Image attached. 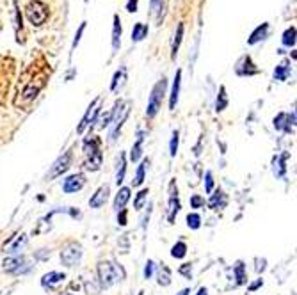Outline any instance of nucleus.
I'll return each mask as SVG.
<instances>
[{
    "label": "nucleus",
    "instance_id": "f257e3e1",
    "mask_svg": "<svg viewBox=\"0 0 297 295\" xmlns=\"http://www.w3.org/2000/svg\"><path fill=\"white\" fill-rule=\"evenodd\" d=\"M18 43L50 47L61 41L68 21V0H14Z\"/></svg>",
    "mask_w": 297,
    "mask_h": 295
},
{
    "label": "nucleus",
    "instance_id": "f03ea898",
    "mask_svg": "<svg viewBox=\"0 0 297 295\" xmlns=\"http://www.w3.org/2000/svg\"><path fill=\"white\" fill-rule=\"evenodd\" d=\"M48 76H50V68L45 63L43 57H39L34 64H30L20 78V85H18V94L14 100L16 107H29L32 101L38 98V94L43 91L45 84H47Z\"/></svg>",
    "mask_w": 297,
    "mask_h": 295
},
{
    "label": "nucleus",
    "instance_id": "7ed1b4c3",
    "mask_svg": "<svg viewBox=\"0 0 297 295\" xmlns=\"http://www.w3.org/2000/svg\"><path fill=\"white\" fill-rule=\"evenodd\" d=\"M125 278L123 269L118 265L116 262H100L98 263V279L102 288L112 287L114 283L121 281Z\"/></svg>",
    "mask_w": 297,
    "mask_h": 295
},
{
    "label": "nucleus",
    "instance_id": "20e7f679",
    "mask_svg": "<svg viewBox=\"0 0 297 295\" xmlns=\"http://www.w3.org/2000/svg\"><path fill=\"white\" fill-rule=\"evenodd\" d=\"M85 167L89 171H98L102 165V151H100V141L96 137H87L84 141Z\"/></svg>",
    "mask_w": 297,
    "mask_h": 295
},
{
    "label": "nucleus",
    "instance_id": "39448f33",
    "mask_svg": "<svg viewBox=\"0 0 297 295\" xmlns=\"http://www.w3.org/2000/svg\"><path fill=\"white\" fill-rule=\"evenodd\" d=\"M164 93H166V78L158 80L157 84H155V87H153V91H151V96H149V101H148V109H146V116H148L149 119L155 118L157 112L160 110Z\"/></svg>",
    "mask_w": 297,
    "mask_h": 295
},
{
    "label": "nucleus",
    "instance_id": "423d86ee",
    "mask_svg": "<svg viewBox=\"0 0 297 295\" xmlns=\"http://www.w3.org/2000/svg\"><path fill=\"white\" fill-rule=\"evenodd\" d=\"M80 258H82V247L78 244H75V242L66 245L63 249V253H61V262L68 267L76 265V263L80 262Z\"/></svg>",
    "mask_w": 297,
    "mask_h": 295
},
{
    "label": "nucleus",
    "instance_id": "0eeeda50",
    "mask_svg": "<svg viewBox=\"0 0 297 295\" xmlns=\"http://www.w3.org/2000/svg\"><path fill=\"white\" fill-rule=\"evenodd\" d=\"M72 158H73V153L72 151H66L63 156H59L56 160V164L52 165V171L48 173V180H54V178L61 176L63 173H66L72 165Z\"/></svg>",
    "mask_w": 297,
    "mask_h": 295
},
{
    "label": "nucleus",
    "instance_id": "6e6552de",
    "mask_svg": "<svg viewBox=\"0 0 297 295\" xmlns=\"http://www.w3.org/2000/svg\"><path fill=\"white\" fill-rule=\"evenodd\" d=\"M30 267L27 263L25 256H13V258H7L4 260V270L7 272H13V274H23L27 272Z\"/></svg>",
    "mask_w": 297,
    "mask_h": 295
},
{
    "label": "nucleus",
    "instance_id": "1a4fd4ad",
    "mask_svg": "<svg viewBox=\"0 0 297 295\" xmlns=\"http://www.w3.org/2000/svg\"><path fill=\"white\" fill-rule=\"evenodd\" d=\"M100 114V98L98 100H94L93 103L89 105V109H87V112H85V116L82 118L80 125L76 127V132L78 134H82V132L85 130V128L89 127L91 123H94V119H96V116Z\"/></svg>",
    "mask_w": 297,
    "mask_h": 295
},
{
    "label": "nucleus",
    "instance_id": "9d476101",
    "mask_svg": "<svg viewBox=\"0 0 297 295\" xmlns=\"http://www.w3.org/2000/svg\"><path fill=\"white\" fill-rule=\"evenodd\" d=\"M84 183H85L84 174H72V176H68L64 180L63 190L66 194H75V192H78L84 187Z\"/></svg>",
    "mask_w": 297,
    "mask_h": 295
},
{
    "label": "nucleus",
    "instance_id": "9b49d317",
    "mask_svg": "<svg viewBox=\"0 0 297 295\" xmlns=\"http://www.w3.org/2000/svg\"><path fill=\"white\" fill-rule=\"evenodd\" d=\"M109 192H111V187L109 185H102L100 189L94 192L93 196H91L89 199V207L91 208H102L103 205L107 203V199H109Z\"/></svg>",
    "mask_w": 297,
    "mask_h": 295
},
{
    "label": "nucleus",
    "instance_id": "f8f14e48",
    "mask_svg": "<svg viewBox=\"0 0 297 295\" xmlns=\"http://www.w3.org/2000/svg\"><path fill=\"white\" fill-rule=\"evenodd\" d=\"M128 112H130V103H127V105L121 109V114L118 116V118L112 119V128H111V141H116L118 139V134L119 130H121V127H123V123L127 121L128 118Z\"/></svg>",
    "mask_w": 297,
    "mask_h": 295
},
{
    "label": "nucleus",
    "instance_id": "ddd939ff",
    "mask_svg": "<svg viewBox=\"0 0 297 295\" xmlns=\"http://www.w3.org/2000/svg\"><path fill=\"white\" fill-rule=\"evenodd\" d=\"M64 279H66V276H64L63 272H48V274L43 276L41 285L45 288H48V290H54V288H56L57 285H61Z\"/></svg>",
    "mask_w": 297,
    "mask_h": 295
},
{
    "label": "nucleus",
    "instance_id": "4468645a",
    "mask_svg": "<svg viewBox=\"0 0 297 295\" xmlns=\"http://www.w3.org/2000/svg\"><path fill=\"white\" fill-rule=\"evenodd\" d=\"M128 199H130V189H128V187H123V189H119L118 196H116V199H114V210H116V212L123 210L125 205L128 203Z\"/></svg>",
    "mask_w": 297,
    "mask_h": 295
},
{
    "label": "nucleus",
    "instance_id": "2eb2a0df",
    "mask_svg": "<svg viewBox=\"0 0 297 295\" xmlns=\"http://www.w3.org/2000/svg\"><path fill=\"white\" fill-rule=\"evenodd\" d=\"M143 141H145V135L139 132V135H137V143L134 144L132 149H130V160L132 162H137L141 158V155H143Z\"/></svg>",
    "mask_w": 297,
    "mask_h": 295
},
{
    "label": "nucleus",
    "instance_id": "dca6fc26",
    "mask_svg": "<svg viewBox=\"0 0 297 295\" xmlns=\"http://www.w3.org/2000/svg\"><path fill=\"white\" fill-rule=\"evenodd\" d=\"M287 158H289V153H283L281 156H276L274 158V174L276 176H285V171H287V165H285V162H287Z\"/></svg>",
    "mask_w": 297,
    "mask_h": 295
},
{
    "label": "nucleus",
    "instance_id": "f3484780",
    "mask_svg": "<svg viewBox=\"0 0 297 295\" xmlns=\"http://www.w3.org/2000/svg\"><path fill=\"white\" fill-rule=\"evenodd\" d=\"M180 76H182V72H176V76H174V84H173V93H171V100H169V109L171 110H174V107H176V101H178Z\"/></svg>",
    "mask_w": 297,
    "mask_h": 295
},
{
    "label": "nucleus",
    "instance_id": "a211bd4d",
    "mask_svg": "<svg viewBox=\"0 0 297 295\" xmlns=\"http://www.w3.org/2000/svg\"><path fill=\"white\" fill-rule=\"evenodd\" d=\"M157 278H158V285H162V287H169V285H171V270H169V267L162 263L160 269H158Z\"/></svg>",
    "mask_w": 297,
    "mask_h": 295
},
{
    "label": "nucleus",
    "instance_id": "6ab92c4d",
    "mask_svg": "<svg viewBox=\"0 0 297 295\" xmlns=\"http://www.w3.org/2000/svg\"><path fill=\"white\" fill-rule=\"evenodd\" d=\"M125 171H127V158H125V155L121 153L119 155V164H118V173H116V185H121L125 180Z\"/></svg>",
    "mask_w": 297,
    "mask_h": 295
},
{
    "label": "nucleus",
    "instance_id": "aec40b11",
    "mask_svg": "<svg viewBox=\"0 0 297 295\" xmlns=\"http://www.w3.org/2000/svg\"><path fill=\"white\" fill-rule=\"evenodd\" d=\"M290 76V66L289 63H281L274 72V80H287Z\"/></svg>",
    "mask_w": 297,
    "mask_h": 295
},
{
    "label": "nucleus",
    "instance_id": "412c9836",
    "mask_svg": "<svg viewBox=\"0 0 297 295\" xmlns=\"http://www.w3.org/2000/svg\"><path fill=\"white\" fill-rule=\"evenodd\" d=\"M27 240H29V238H27V235H25V233H21L20 238H16V240H14V244L7 249V253H9V254H16V253H20L21 249L25 247Z\"/></svg>",
    "mask_w": 297,
    "mask_h": 295
},
{
    "label": "nucleus",
    "instance_id": "4be33fe9",
    "mask_svg": "<svg viewBox=\"0 0 297 295\" xmlns=\"http://www.w3.org/2000/svg\"><path fill=\"white\" fill-rule=\"evenodd\" d=\"M224 205H226V198H224V194H223L221 190H217L216 194L210 198V201H208V207L214 208V210L219 208V207H224Z\"/></svg>",
    "mask_w": 297,
    "mask_h": 295
},
{
    "label": "nucleus",
    "instance_id": "5701e85b",
    "mask_svg": "<svg viewBox=\"0 0 297 295\" xmlns=\"http://www.w3.org/2000/svg\"><path fill=\"white\" fill-rule=\"evenodd\" d=\"M180 212V201L178 198H169V214H167V221L174 222V217Z\"/></svg>",
    "mask_w": 297,
    "mask_h": 295
},
{
    "label": "nucleus",
    "instance_id": "b1692460",
    "mask_svg": "<svg viewBox=\"0 0 297 295\" xmlns=\"http://www.w3.org/2000/svg\"><path fill=\"white\" fill-rule=\"evenodd\" d=\"M9 2L11 0H0V30L4 29V23L9 16Z\"/></svg>",
    "mask_w": 297,
    "mask_h": 295
},
{
    "label": "nucleus",
    "instance_id": "393cba45",
    "mask_svg": "<svg viewBox=\"0 0 297 295\" xmlns=\"http://www.w3.org/2000/svg\"><path fill=\"white\" fill-rule=\"evenodd\" d=\"M146 165H148V158H146V160H143V162H141L139 169H137L136 180H134V187H139V185H143V181H145V173H146Z\"/></svg>",
    "mask_w": 297,
    "mask_h": 295
},
{
    "label": "nucleus",
    "instance_id": "a878e982",
    "mask_svg": "<svg viewBox=\"0 0 297 295\" xmlns=\"http://www.w3.org/2000/svg\"><path fill=\"white\" fill-rule=\"evenodd\" d=\"M187 254V245L183 242H178V244H174L173 249H171V256L173 258H183Z\"/></svg>",
    "mask_w": 297,
    "mask_h": 295
},
{
    "label": "nucleus",
    "instance_id": "bb28decb",
    "mask_svg": "<svg viewBox=\"0 0 297 295\" xmlns=\"http://www.w3.org/2000/svg\"><path fill=\"white\" fill-rule=\"evenodd\" d=\"M235 278H237V285H244L246 283V272H244V263L238 262L237 265H235Z\"/></svg>",
    "mask_w": 297,
    "mask_h": 295
},
{
    "label": "nucleus",
    "instance_id": "cd10ccee",
    "mask_svg": "<svg viewBox=\"0 0 297 295\" xmlns=\"http://www.w3.org/2000/svg\"><path fill=\"white\" fill-rule=\"evenodd\" d=\"M146 198H148V189H143L139 194L136 196V201H134V208H136V210H141V208L145 207Z\"/></svg>",
    "mask_w": 297,
    "mask_h": 295
},
{
    "label": "nucleus",
    "instance_id": "c85d7f7f",
    "mask_svg": "<svg viewBox=\"0 0 297 295\" xmlns=\"http://www.w3.org/2000/svg\"><path fill=\"white\" fill-rule=\"evenodd\" d=\"M187 226L192 229H198L201 226V217L198 214H189L187 215Z\"/></svg>",
    "mask_w": 297,
    "mask_h": 295
},
{
    "label": "nucleus",
    "instance_id": "c756f323",
    "mask_svg": "<svg viewBox=\"0 0 297 295\" xmlns=\"http://www.w3.org/2000/svg\"><path fill=\"white\" fill-rule=\"evenodd\" d=\"M226 105H228V98H226V91L224 87H221V93H219V96H217V103H216V109L217 112L219 110H224Z\"/></svg>",
    "mask_w": 297,
    "mask_h": 295
},
{
    "label": "nucleus",
    "instance_id": "7c9ffc66",
    "mask_svg": "<svg viewBox=\"0 0 297 295\" xmlns=\"http://www.w3.org/2000/svg\"><path fill=\"white\" fill-rule=\"evenodd\" d=\"M178 143H180L178 132H173V137H171V143H169V155L171 156H176V151H178Z\"/></svg>",
    "mask_w": 297,
    "mask_h": 295
},
{
    "label": "nucleus",
    "instance_id": "2f4dec72",
    "mask_svg": "<svg viewBox=\"0 0 297 295\" xmlns=\"http://www.w3.org/2000/svg\"><path fill=\"white\" fill-rule=\"evenodd\" d=\"M119 36H121V27H119V21H118V16H116V27H114V38H112V47H114V50H118V47H119Z\"/></svg>",
    "mask_w": 297,
    "mask_h": 295
},
{
    "label": "nucleus",
    "instance_id": "473e14b6",
    "mask_svg": "<svg viewBox=\"0 0 297 295\" xmlns=\"http://www.w3.org/2000/svg\"><path fill=\"white\" fill-rule=\"evenodd\" d=\"M265 30H267V23H263V27H260V29L256 30V32L253 34V36H251V39H249L251 45H253V43H256L258 39H262L263 36H265Z\"/></svg>",
    "mask_w": 297,
    "mask_h": 295
},
{
    "label": "nucleus",
    "instance_id": "72a5a7b5",
    "mask_svg": "<svg viewBox=\"0 0 297 295\" xmlns=\"http://www.w3.org/2000/svg\"><path fill=\"white\" fill-rule=\"evenodd\" d=\"M205 190H207L208 194L214 190V180H212V173H210V171H207V174H205Z\"/></svg>",
    "mask_w": 297,
    "mask_h": 295
},
{
    "label": "nucleus",
    "instance_id": "f704fd0d",
    "mask_svg": "<svg viewBox=\"0 0 297 295\" xmlns=\"http://www.w3.org/2000/svg\"><path fill=\"white\" fill-rule=\"evenodd\" d=\"M178 272L182 276H185L187 279H191V276H192V265H191V263H183V265L180 267Z\"/></svg>",
    "mask_w": 297,
    "mask_h": 295
},
{
    "label": "nucleus",
    "instance_id": "c9c22d12",
    "mask_svg": "<svg viewBox=\"0 0 297 295\" xmlns=\"http://www.w3.org/2000/svg\"><path fill=\"white\" fill-rule=\"evenodd\" d=\"M294 36H296V29H290L285 32V38H283V43L285 45H294Z\"/></svg>",
    "mask_w": 297,
    "mask_h": 295
},
{
    "label": "nucleus",
    "instance_id": "e433bc0d",
    "mask_svg": "<svg viewBox=\"0 0 297 295\" xmlns=\"http://www.w3.org/2000/svg\"><path fill=\"white\" fill-rule=\"evenodd\" d=\"M145 34H146V29H145V27H143V25H137L136 30H134V34H132V38H134V39L137 41V39H143V36H145Z\"/></svg>",
    "mask_w": 297,
    "mask_h": 295
},
{
    "label": "nucleus",
    "instance_id": "4c0bfd02",
    "mask_svg": "<svg viewBox=\"0 0 297 295\" xmlns=\"http://www.w3.org/2000/svg\"><path fill=\"white\" fill-rule=\"evenodd\" d=\"M205 205V199L201 198V196H192L191 198V207L192 208H200Z\"/></svg>",
    "mask_w": 297,
    "mask_h": 295
},
{
    "label": "nucleus",
    "instance_id": "58836bf2",
    "mask_svg": "<svg viewBox=\"0 0 297 295\" xmlns=\"http://www.w3.org/2000/svg\"><path fill=\"white\" fill-rule=\"evenodd\" d=\"M153 269H155V263H153L151 260H148V263H146V267H145V278L146 279H149L153 276Z\"/></svg>",
    "mask_w": 297,
    "mask_h": 295
},
{
    "label": "nucleus",
    "instance_id": "ea45409f",
    "mask_svg": "<svg viewBox=\"0 0 297 295\" xmlns=\"http://www.w3.org/2000/svg\"><path fill=\"white\" fill-rule=\"evenodd\" d=\"M182 30H183V27L180 25V27H178V34H176V41H174V47H173V57H174V55H176V50H178L180 38H182Z\"/></svg>",
    "mask_w": 297,
    "mask_h": 295
},
{
    "label": "nucleus",
    "instance_id": "a19ab883",
    "mask_svg": "<svg viewBox=\"0 0 297 295\" xmlns=\"http://www.w3.org/2000/svg\"><path fill=\"white\" fill-rule=\"evenodd\" d=\"M118 222L121 224V226H125V224H127V210H119L118 212Z\"/></svg>",
    "mask_w": 297,
    "mask_h": 295
},
{
    "label": "nucleus",
    "instance_id": "79ce46f5",
    "mask_svg": "<svg viewBox=\"0 0 297 295\" xmlns=\"http://www.w3.org/2000/svg\"><path fill=\"white\" fill-rule=\"evenodd\" d=\"M260 287H262V279H258L256 283H253V285L249 287V290H251V292H255L256 288H260Z\"/></svg>",
    "mask_w": 297,
    "mask_h": 295
},
{
    "label": "nucleus",
    "instance_id": "37998d69",
    "mask_svg": "<svg viewBox=\"0 0 297 295\" xmlns=\"http://www.w3.org/2000/svg\"><path fill=\"white\" fill-rule=\"evenodd\" d=\"M263 269H265V260H262V262L258 260V265H256V270H258V272H262Z\"/></svg>",
    "mask_w": 297,
    "mask_h": 295
},
{
    "label": "nucleus",
    "instance_id": "c03bdc74",
    "mask_svg": "<svg viewBox=\"0 0 297 295\" xmlns=\"http://www.w3.org/2000/svg\"><path fill=\"white\" fill-rule=\"evenodd\" d=\"M191 294V290H189V288H183L182 292H180V294H176V295H189Z\"/></svg>",
    "mask_w": 297,
    "mask_h": 295
},
{
    "label": "nucleus",
    "instance_id": "a18cd8bd",
    "mask_svg": "<svg viewBox=\"0 0 297 295\" xmlns=\"http://www.w3.org/2000/svg\"><path fill=\"white\" fill-rule=\"evenodd\" d=\"M208 292H207V288H200V292H198V295H207Z\"/></svg>",
    "mask_w": 297,
    "mask_h": 295
}]
</instances>
